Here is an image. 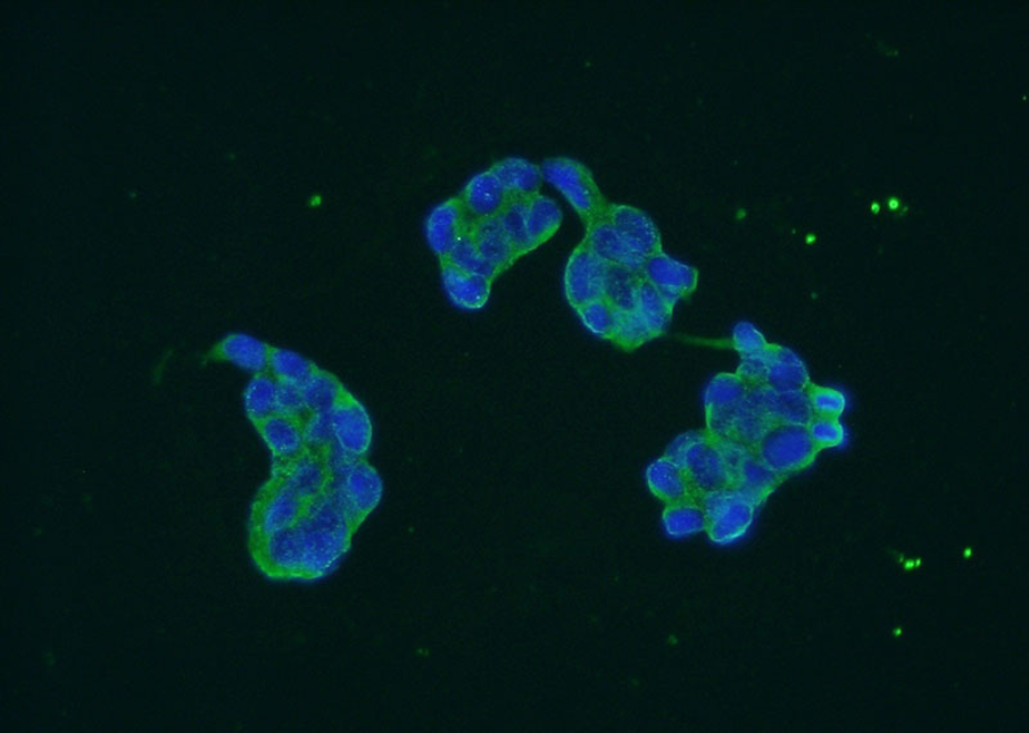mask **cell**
<instances>
[{
  "mask_svg": "<svg viewBox=\"0 0 1029 733\" xmlns=\"http://www.w3.org/2000/svg\"><path fill=\"white\" fill-rule=\"evenodd\" d=\"M541 173L542 178L567 198L587 227L604 218L608 204L584 164L566 157L551 158L543 163Z\"/></svg>",
  "mask_w": 1029,
  "mask_h": 733,
  "instance_id": "3",
  "label": "cell"
},
{
  "mask_svg": "<svg viewBox=\"0 0 1029 733\" xmlns=\"http://www.w3.org/2000/svg\"><path fill=\"white\" fill-rule=\"evenodd\" d=\"M675 305L668 302L649 282L641 280L638 287L635 312L650 330L654 338H659L669 328Z\"/></svg>",
  "mask_w": 1029,
  "mask_h": 733,
  "instance_id": "26",
  "label": "cell"
},
{
  "mask_svg": "<svg viewBox=\"0 0 1029 733\" xmlns=\"http://www.w3.org/2000/svg\"><path fill=\"white\" fill-rule=\"evenodd\" d=\"M733 345L741 355L765 352L770 348L767 340L749 322H738L733 331Z\"/></svg>",
  "mask_w": 1029,
  "mask_h": 733,
  "instance_id": "41",
  "label": "cell"
},
{
  "mask_svg": "<svg viewBox=\"0 0 1029 733\" xmlns=\"http://www.w3.org/2000/svg\"><path fill=\"white\" fill-rule=\"evenodd\" d=\"M273 377L278 382L302 385L315 371L314 364L293 350L276 348L271 350L270 365Z\"/></svg>",
  "mask_w": 1029,
  "mask_h": 733,
  "instance_id": "35",
  "label": "cell"
},
{
  "mask_svg": "<svg viewBox=\"0 0 1029 733\" xmlns=\"http://www.w3.org/2000/svg\"><path fill=\"white\" fill-rule=\"evenodd\" d=\"M748 397L774 424H798V427L807 428L811 420L815 418L808 393L804 390H784L768 385H757L749 389Z\"/></svg>",
  "mask_w": 1029,
  "mask_h": 733,
  "instance_id": "11",
  "label": "cell"
},
{
  "mask_svg": "<svg viewBox=\"0 0 1029 733\" xmlns=\"http://www.w3.org/2000/svg\"><path fill=\"white\" fill-rule=\"evenodd\" d=\"M271 348L246 333H232L222 341L218 354L246 372L259 374L268 369Z\"/></svg>",
  "mask_w": 1029,
  "mask_h": 733,
  "instance_id": "24",
  "label": "cell"
},
{
  "mask_svg": "<svg viewBox=\"0 0 1029 733\" xmlns=\"http://www.w3.org/2000/svg\"><path fill=\"white\" fill-rule=\"evenodd\" d=\"M334 443L344 452L361 458L369 452L373 428L370 414L359 401L347 394L334 410Z\"/></svg>",
  "mask_w": 1029,
  "mask_h": 733,
  "instance_id": "12",
  "label": "cell"
},
{
  "mask_svg": "<svg viewBox=\"0 0 1029 733\" xmlns=\"http://www.w3.org/2000/svg\"><path fill=\"white\" fill-rule=\"evenodd\" d=\"M766 369L767 350L754 354H743L736 374L746 385L752 388L763 384L766 377Z\"/></svg>",
  "mask_w": 1029,
  "mask_h": 733,
  "instance_id": "43",
  "label": "cell"
},
{
  "mask_svg": "<svg viewBox=\"0 0 1029 733\" xmlns=\"http://www.w3.org/2000/svg\"><path fill=\"white\" fill-rule=\"evenodd\" d=\"M330 490L360 521L375 510L383 497V481L371 465L356 458L347 468L330 479Z\"/></svg>",
  "mask_w": 1029,
  "mask_h": 733,
  "instance_id": "7",
  "label": "cell"
},
{
  "mask_svg": "<svg viewBox=\"0 0 1029 733\" xmlns=\"http://www.w3.org/2000/svg\"><path fill=\"white\" fill-rule=\"evenodd\" d=\"M655 339L644 321L635 311L614 312L610 339L614 344L626 350H635Z\"/></svg>",
  "mask_w": 1029,
  "mask_h": 733,
  "instance_id": "36",
  "label": "cell"
},
{
  "mask_svg": "<svg viewBox=\"0 0 1029 733\" xmlns=\"http://www.w3.org/2000/svg\"><path fill=\"white\" fill-rule=\"evenodd\" d=\"M271 453L281 461H292L304 452L305 438L301 420L275 413L257 423Z\"/></svg>",
  "mask_w": 1029,
  "mask_h": 733,
  "instance_id": "17",
  "label": "cell"
},
{
  "mask_svg": "<svg viewBox=\"0 0 1029 733\" xmlns=\"http://www.w3.org/2000/svg\"><path fill=\"white\" fill-rule=\"evenodd\" d=\"M646 480L653 495L667 505L699 499L683 468L666 456L647 468Z\"/></svg>",
  "mask_w": 1029,
  "mask_h": 733,
  "instance_id": "18",
  "label": "cell"
},
{
  "mask_svg": "<svg viewBox=\"0 0 1029 733\" xmlns=\"http://www.w3.org/2000/svg\"><path fill=\"white\" fill-rule=\"evenodd\" d=\"M301 388L305 405L312 413L334 410L346 395L342 384L332 374L317 369Z\"/></svg>",
  "mask_w": 1029,
  "mask_h": 733,
  "instance_id": "28",
  "label": "cell"
},
{
  "mask_svg": "<svg viewBox=\"0 0 1029 733\" xmlns=\"http://www.w3.org/2000/svg\"><path fill=\"white\" fill-rule=\"evenodd\" d=\"M527 199L510 198L503 211L498 215L506 235L509 236L519 255L527 254L536 248L528 231Z\"/></svg>",
  "mask_w": 1029,
  "mask_h": 733,
  "instance_id": "34",
  "label": "cell"
},
{
  "mask_svg": "<svg viewBox=\"0 0 1029 733\" xmlns=\"http://www.w3.org/2000/svg\"><path fill=\"white\" fill-rule=\"evenodd\" d=\"M281 481L305 504L314 501L325 495L330 487L325 458L317 453L303 452L288 462Z\"/></svg>",
  "mask_w": 1029,
  "mask_h": 733,
  "instance_id": "16",
  "label": "cell"
},
{
  "mask_svg": "<svg viewBox=\"0 0 1029 733\" xmlns=\"http://www.w3.org/2000/svg\"><path fill=\"white\" fill-rule=\"evenodd\" d=\"M699 502L707 519L705 531H708L713 541L721 545L732 544L749 530L757 507L733 488L703 495Z\"/></svg>",
  "mask_w": 1029,
  "mask_h": 733,
  "instance_id": "5",
  "label": "cell"
},
{
  "mask_svg": "<svg viewBox=\"0 0 1029 733\" xmlns=\"http://www.w3.org/2000/svg\"><path fill=\"white\" fill-rule=\"evenodd\" d=\"M462 209L458 202H447L438 205L428 216L425 235L428 244L438 256L447 257L448 253L462 235Z\"/></svg>",
  "mask_w": 1029,
  "mask_h": 733,
  "instance_id": "23",
  "label": "cell"
},
{
  "mask_svg": "<svg viewBox=\"0 0 1029 733\" xmlns=\"http://www.w3.org/2000/svg\"><path fill=\"white\" fill-rule=\"evenodd\" d=\"M278 381L267 374H256L248 382L244 405L248 419L256 424L276 413Z\"/></svg>",
  "mask_w": 1029,
  "mask_h": 733,
  "instance_id": "31",
  "label": "cell"
},
{
  "mask_svg": "<svg viewBox=\"0 0 1029 733\" xmlns=\"http://www.w3.org/2000/svg\"><path fill=\"white\" fill-rule=\"evenodd\" d=\"M447 263L464 273L487 280H493L498 273L494 266L481 255L471 232L463 233L448 253Z\"/></svg>",
  "mask_w": 1029,
  "mask_h": 733,
  "instance_id": "32",
  "label": "cell"
},
{
  "mask_svg": "<svg viewBox=\"0 0 1029 733\" xmlns=\"http://www.w3.org/2000/svg\"><path fill=\"white\" fill-rule=\"evenodd\" d=\"M305 444L313 449H327L334 443V419L332 410L313 412L303 423Z\"/></svg>",
  "mask_w": 1029,
  "mask_h": 733,
  "instance_id": "38",
  "label": "cell"
},
{
  "mask_svg": "<svg viewBox=\"0 0 1029 733\" xmlns=\"http://www.w3.org/2000/svg\"><path fill=\"white\" fill-rule=\"evenodd\" d=\"M529 236L536 247L549 241L561 226L562 213L550 197L535 195L527 199Z\"/></svg>",
  "mask_w": 1029,
  "mask_h": 733,
  "instance_id": "27",
  "label": "cell"
},
{
  "mask_svg": "<svg viewBox=\"0 0 1029 733\" xmlns=\"http://www.w3.org/2000/svg\"><path fill=\"white\" fill-rule=\"evenodd\" d=\"M510 197L504 193L501 183L491 172L476 175L463 193V204L471 214L480 219L494 218L500 215Z\"/></svg>",
  "mask_w": 1029,
  "mask_h": 733,
  "instance_id": "21",
  "label": "cell"
},
{
  "mask_svg": "<svg viewBox=\"0 0 1029 733\" xmlns=\"http://www.w3.org/2000/svg\"><path fill=\"white\" fill-rule=\"evenodd\" d=\"M663 525L670 537L683 538L705 531L707 519L699 499H690L667 505L663 514Z\"/></svg>",
  "mask_w": 1029,
  "mask_h": 733,
  "instance_id": "29",
  "label": "cell"
},
{
  "mask_svg": "<svg viewBox=\"0 0 1029 733\" xmlns=\"http://www.w3.org/2000/svg\"><path fill=\"white\" fill-rule=\"evenodd\" d=\"M604 218L609 221L637 254L649 257L663 252L660 233L649 215L628 205H610Z\"/></svg>",
  "mask_w": 1029,
  "mask_h": 733,
  "instance_id": "13",
  "label": "cell"
},
{
  "mask_svg": "<svg viewBox=\"0 0 1029 733\" xmlns=\"http://www.w3.org/2000/svg\"><path fill=\"white\" fill-rule=\"evenodd\" d=\"M808 397L813 413L821 418L840 419L845 411L846 397L841 390L813 387Z\"/></svg>",
  "mask_w": 1029,
  "mask_h": 733,
  "instance_id": "39",
  "label": "cell"
},
{
  "mask_svg": "<svg viewBox=\"0 0 1029 733\" xmlns=\"http://www.w3.org/2000/svg\"><path fill=\"white\" fill-rule=\"evenodd\" d=\"M582 244L605 264L641 274L646 257L637 254L609 221L602 218L589 224Z\"/></svg>",
  "mask_w": 1029,
  "mask_h": 733,
  "instance_id": "14",
  "label": "cell"
},
{
  "mask_svg": "<svg viewBox=\"0 0 1029 733\" xmlns=\"http://www.w3.org/2000/svg\"><path fill=\"white\" fill-rule=\"evenodd\" d=\"M491 280L471 276L445 263L442 271L444 293L462 311H479L491 295Z\"/></svg>",
  "mask_w": 1029,
  "mask_h": 733,
  "instance_id": "20",
  "label": "cell"
},
{
  "mask_svg": "<svg viewBox=\"0 0 1029 733\" xmlns=\"http://www.w3.org/2000/svg\"><path fill=\"white\" fill-rule=\"evenodd\" d=\"M751 387L733 373H721L713 379L704 394L707 431L719 440H732L734 421Z\"/></svg>",
  "mask_w": 1029,
  "mask_h": 733,
  "instance_id": "6",
  "label": "cell"
},
{
  "mask_svg": "<svg viewBox=\"0 0 1029 733\" xmlns=\"http://www.w3.org/2000/svg\"><path fill=\"white\" fill-rule=\"evenodd\" d=\"M772 424L774 423L759 410V407L746 397L736 414L732 440L754 449Z\"/></svg>",
  "mask_w": 1029,
  "mask_h": 733,
  "instance_id": "33",
  "label": "cell"
},
{
  "mask_svg": "<svg viewBox=\"0 0 1029 733\" xmlns=\"http://www.w3.org/2000/svg\"><path fill=\"white\" fill-rule=\"evenodd\" d=\"M609 265L580 244L572 252L567 264L564 287L569 304L579 310L584 305L604 297L605 281Z\"/></svg>",
  "mask_w": 1029,
  "mask_h": 733,
  "instance_id": "8",
  "label": "cell"
},
{
  "mask_svg": "<svg viewBox=\"0 0 1029 733\" xmlns=\"http://www.w3.org/2000/svg\"><path fill=\"white\" fill-rule=\"evenodd\" d=\"M355 522L330 489L306 504L302 519L294 527L302 549V577L321 578L335 569L350 546Z\"/></svg>",
  "mask_w": 1029,
  "mask_h": 733,
  "instance_id": "1",
  "label": "cell"
},
{
  "mask_svg": "<svg viewBox=\"0 0 1029 733\" xmlns=\"http://www.w3.org/2000/svg\"><path fill=\"white\" fill-rule=\"evenodd\" d=\"M306 411L301 385L278 382L276 413L298 420Z\"/></svg>",
  "mask_w": 1029,
  "mask_h": 733,
  "instance_id": "42",
  "label": "cell"
},
{
  "mask_svg": "<svg viewBox=\"0 0 1029 733\" xmlns=\"http://www.w3.org/2000/svg\"><path fill=\"white\" fill-rule=\"evenodd\" d=\"M306 504L281 480L257 504L253 519L255 540L292 529L305 511Z\"/></svg>",
  "mask_w": 1029,
  "mask_h": 733,
  "instance_id": "9",
  "label": "cell"
},
{
  "mask_svg": "<svg viewBox=\"0 0 1029 733\" xmlns=\"http://www.w3.org/2000/svg\"><path fill=\"white\" fill-rule=\"evenodd\" d=\"M807 431L817 449L841 447L845 441V429L840 419L817 416L807 424Z\"/></svg>",
  "mask_w": 1029,
  "mask_h": 733,
  "instance_id": "40",
  "label": "cell"
},
{
  "mask_svg": "<svg viewBox=\"0 0 1029 733\" xmlns=\"http://www.w3.org/2000/svg\"><path fill=\"white\" fill-rule=\"evenodd\" d=\"M255 541L257 563L271 576L302 577V549L294 528Z\"/></svg>",
  "mask_w": 1029,
  "mask_h": 733,
  "instance_id": "15",
  "label": "cell"
},
{
  "mask_svg": "<svg viewBox=\"0 0 1029 733\" xmlns=\"http://www.w3.org/2000/svg\"><path fill=\"white\" fill-rule=\"evenodd\" d=\"M492 173L510 198H530L537 195L543 179L539 166L518 157L498 163Z\"/></svg>",
  "mask_w": 1029,
  "mask_h": 733,
  "instance_id": "25",
  "label": "cell"
},
{
  "mask_svg": "<svg viewBox=\"0 0 1029 733\" xmlns=\"http://www.w3.org/2000/svg\"><path fill=\"white\" fill-rule=\"evenodd\" d=\"M641 280L640 273L621 268V266H609L604 299L608 300L614 310L635 311Z\"/></svg>",
  "mask_w": 1029,
  "mask_h": 733,
  "instance_id": "30",
  "label": "cell"
},
{
  "mask_svg": "<svg viewBox=\"0 0 1029 733\" xmlns=\"http://www.w3.org/2000/svg\"><path fill=\"white\" fill-rule=\"evenodd\" d=\"M641 277L676 305L680 299L692 295L698 286L699 274L692 265L674 260L660 252L646 257Z\"/></svg>",
  "mask_w": 1029,
  "mask_h": 733,
  "instance_id": "10",
  "label": "cell"
},
{
  "mask_svg": "<svg viewBox=\"0 0 1029 733\" xmlns=\"http://www.w3.org/2000/svg\"><path fill=\"white\" fill-rule=\"evenodd\" d=\"M753 451L770 470L780 477V475L807 468L819 449L813 443L806 427L775 423Z\"/></svg>",
  "mask_w": 1029,
  "mask_h": 733,
  "instance_id": "4",
  "label": "cell"
},
{
  "mask_svg": "<svg viewBox=\"0 0 1029 733\" xmlns=\"http://www.w3.org/2000/svg\"><path fill=\"white\" fill-rule=\"evenodd\" d=\"M585 326L596 336L610 339L614 322V307L608 300L597 299L576 311Z\"/></svg>",
  "mask_w": 1029,
  "mask_h": 733,
  "instance_id": "37",
  "label": "cell"
},
{
  "mask_svg": "<svg viewBox=\"0 0 1029 733\" xmlns=\"http://www.w3.org/2000/svg\"><path fill=\"white\" fill-rule=\"evenodd\" d=\"M666 457L683 468L698 498L732 486L721 443L707 430L678 437Z\"/></svg>",
  "mask_w": 1029,
  "mask_h": 733,
  "instance_id": "2",
  "label": "cell"
},
{
  "mask_svg": "<svg viewBox=\"0 0 1029 733\" xmlns=\"http://www.w3.org/2000/svg\"><path fill=\"white\" fill-rule=\"evenodd\" d=\"M762 385L784 390H804L810 385L806 363L790 348L770 345L766 377Z\"/></svg>",
  "mask_w": 1029,
  "mask_h": 733,
  "instance_id": "19",
  "label": "cell"
},
{
  "mask_svg": "<svg viewBox=\"0 0 1029 733\" xmlns=\"http://www.w3.org/2000/svg\"><path fill=\"white\" fill-rule=\"evenodd\" d=\"M481 255L491 263L498 272L508 268L519 253L511 243V240L502 227L498 216L494 218L480 219L471 231Z\"/></svg>",
  "mask_w": 1029,
  "mask_h": 733,
  "instance_id": "22",
  "label": "cell"
}]
</instances>
